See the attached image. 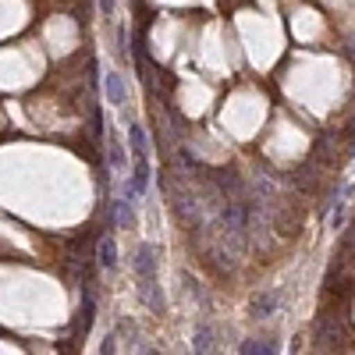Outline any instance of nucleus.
Returning a JSON list of instances; mask_svg holds the SVG:
<instances>
[{
  "mask_svg": "<svg viewBox=\"0 0 355 355\" xmlns=\"http://www.w3.org/2000/svg\"><path fill=\"white\" fill-rule=\"evenodd\" d=\"M281 309V291H263L259 299L249 302V316L252 320H266V316H274Z\"/></svg>",
  "mask_w": 355,
  "mask_h": 355,
  "instance_id": "3",
  "label": "nucleus"
},
{
  "mask_svg": "<svg viewBox=\"0 0 355 355\" xmlns=\"http://www.w3.org/2000/svg\"><path fill=\"white\" fill-rule=\"evenodd\" d=\"M239 352H242V355H274V352H277V341H266V338H245Z\"/></svg>",
  "mask_w": 355,
  "mask_h": 355,
  "instance_id": "5",
  "label": "nucleus"
},
{
  "mask_svg": "<svg viewBox=\"0 0 355 355\" xmlns=\"http://www.w3.org/2000/svg\"><path fill=\"white\" fill-rule=\"evenodd\" d=\"M100 15L103 18H114L117 15V0H100Z\"/></svg>",
  "mask_w": 355,
  "mask_h": 355,
  "instance_id": "9",
  "label": "nucleus"
},
{
  "mask_svg": "<svg viewBox=\"0 0 355 355\" xmlns=\"http://www.w3.org/2000/svg\"><path fill=\"white\" fill-rule=\"evenodd\" d=\"M114 224L117 227H132L135 224V217H132V196H121L114 202Z\"/></svg>",
  "mask_w": 355,
  "mask_h": 355,
  "instance_id": "6",
  "label": "nucleus"
},
{
  "mask_svg": "<svg viewBox=\"0 0 355 355\" xmlns=\"http://www.w3.org/2000/svg\"><path fill=\"white\" fill-rule=\"evenodd\" d=\"M96 259H100V266H107V270H114V266H117V242H114V234H103V239H100Z\"/></svg>",
  "mask_w": 355,
  "mask_h": 355,
  "instance_id": "4",
  "label": "nucleus"
},
{
  "mask_svg": "<svg viewBox=\"0 0 355 355\" xmlns=\"http://www.w3.org/2000/svg\"><path fill=\"white\" fill-rule=\"evenodd\" d=\"M192 348H196V352H214V331H210V323H196Z\"/></svg>",
  "mask_w": 355,
  "mask_h": 355,
  "instance_id": "7",
  "label": "nucleus"
},
{
  "mask_svg": "<svg viewBox=\"0 0 355 355\" xmlns=\"http://www.w3.org/2000/svg\"><path fill=\"white\" fill-rule=\"evenodd\" d=\"M352 153H355V142H352Z\"/></svg>",
  "mask_w": 355,
  "mask_h": 355,
  "instance_id": "10",
  "label": "nucleus"
},
{
  "mask_svg": "<svg viewBox=\"0 0 355 355\" xmlns=\"http://www.w3.org/2000/svg\"><path fill=\"white\" fill-rule=\"evenodd\" d=\"M103 96H107L110 107H125V100H128V93H125V78L117 75L114 68H107V75H103Z\"/></svg>",
  "mask_w": 355,
  "mask_h": 355,
  "instance_id": "2",
  "label": "nucleus"
},
{
  "mask_svg": "<svg viewBox=\"0 0 355 355\" xmlns=\"http://www.w3.org/2000/svg\"><path fill=\"white\" fill-rule=\"evenodd\" d=\"M132 270H135V284H139V299L150 306L153 313H164L167 302H164L160 284H157V245H153V242H139V245H135Z\"/></svg>",
  "mask_w": 355,
  "mask_h": 355,
  "instance_id": "1",
  "label": "nucleus"
},
{
  "mask_svg": "<svg viewBox=\"0 0 355 355\" xmlns=\"http://www.w3.org/2000/svg\"><path fill=\"white\" fill-rule=\"evenodd\" d=\"M110 167L114 171L125 167V146H121V139H117V135H110Z\"/></svg>",
  "mask_w": 355,
  "mask_h": 355,
  "instance_id": "8",
  "label": "nucleus"
}]
</instances>
